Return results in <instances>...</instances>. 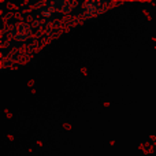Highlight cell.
I'll use <instances>...</instances> for the list:
<instances>
[{"mask_svg":"<svg viewBox=\"0 0 156 156\" xmlns=\"http://www.w3.org/2000/svg\"><path fill=\"white\" fill-rule=\"evenodd\" d=\"M8 36H10V38L14 41V43L23 44V43H26V41H29L30 38H32L33 26L29 23V22L18 21V22H15V23L11 25Z\"/></svg>","mask_w":156,"mask_h":156,"instance_id":"cell-2","label":"cell"},{"mask_svg":"<svg viewBox=\"0 0 156 156\" xmlns=\"http://www.w3.org/2000/svg\"><path fill=\"white\" fill-rule=\"evenodd\" d=\"M112 7V3L110 2H85L80 5V14L73 21H86V19H92L94 16H99L108 11V8Z\"/></svg>","mask_w":156,"mask_h":156,"instance_id":"cell-1","label":"cell"}]
</instances>
